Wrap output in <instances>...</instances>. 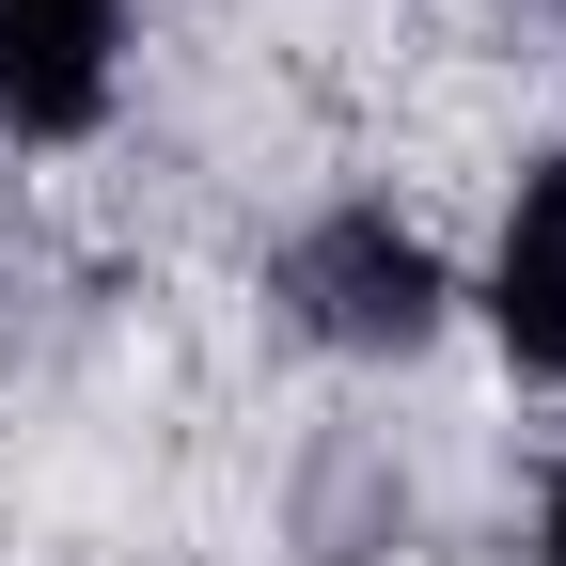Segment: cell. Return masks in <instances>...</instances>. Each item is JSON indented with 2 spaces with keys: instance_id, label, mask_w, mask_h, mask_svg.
I'll list each match as a JSON object with an SVG mask.
<instances>
[{
  "instance_id": "cell-1",
  "label": "cell",
  "mask_w": 566,
  "mask_h": 566,
  "mask_svg": "<svg viewBox=\"0 0 566 566\" xmlns=\"http://www.w3.org/2000/svg\"><path fill=\"white\" fill-rule=\"evenodd\" d=\"M283 300H300L315 346H363V363H394V346L441 331V252H424L394 205H331V221H300V252H283Z\"/></svg>"
},
{
  "instance_id": "cell-2",
  "label": "cell",
  "mask_w": 566,
  "mask_h": 566,
  "mask_svg": "<svg viewBox=\"0 0 566 566\" xmlns=\"http://www.w3.org/2000/svg\"><path fill=\"white\" fill-rule=\"evenodd\" d=\"M111 48H126V0H0V126L80 142L111 111Z\"/></svg>"
},
{
  "instance_id": "cell-3",
  "label": "cell",
  "mask_w": 566,
  "mask_h": 566,
  "mask_svg": "<svg viewBox=\"0 0 566 566\" xmlns=\"http://www.w3.org/2000/svg\"><path fill=\"white\" fill-rule=\"evenodd\" d=\"M488 331H504L520 378H566V158H535L504 189V237H488Z\"/></svg>"
},
{
  "instance_id": "cell-4",
  "label": "cell",
  "mask_w": 566,
  "mask_h": 566,
  "mask_svg": "<svg viewBox=\"0 0 566 566\" xmlns=\"http://www.w3.org/2000/svg\"><path fill=\"white\" fill-rule=\"evenodd\" d=\"M535 566H566V472H551V504H535Z\"/></svg>"
}]
</instances>
